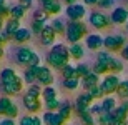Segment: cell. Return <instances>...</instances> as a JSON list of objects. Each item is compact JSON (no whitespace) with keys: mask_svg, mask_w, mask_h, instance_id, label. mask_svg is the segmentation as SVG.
<instances>
[{"mask_svg":"<svg viewBox=\"0 0 128 125\" xmlns=\"http://www.w3.org/2000/svg\"><path fill=\"white\" fill-rule=\"evenodd\" d=\"M2 27H4V19L0 17V30H2Z\"/></svg>","mask_w":128,"mask_h":125,"instance_id":"cell-54","label":"cell"},{"mask_svg":"<svg viewBox=\"0 0 128 125\" xmlns=\"http://www.w3.org/2000/svg\"><path fill=\"white\" fill-rule=\"evenodd\" d=\"M45 27H47V25H45V20H33L32 32H33V34H42Z\"/></svg>","mask_w":128,"mask_h":125,"instance_id":"cell-37","label":"cell"},{"mask_svg":"<svg viewBox=\"0 0 128 125\" xmlns=\"http://www.w3.org/2000/svg\"><path fill=\"white\" fill-rule=\"evenodd\" d=\"M28 67H40V55H38V53H35V52H33L32 58H30Z\"/></svg>","mask_w":128,"mask_h":125,"instance_id":"cell-43","label":"cell"},{"mask_svg":"<svg viewBox=\"0 0 128 125\" xmlns=\"http://www.w3.org/2000/svg\"><path fill=\"white\" fill-rule=\"evenodd\" d=\"M126 122H128V118H126Z\"/></svg>","mask_w":128,"mask_h":125,"instance_id":"cell-59","label":"cell"},{"mask_svg":"<svg viewBox=\"0 0 128 125\" xmlns=\"http://www.w3.org/2000/svg\"><path fill=\"white\" fill-rule=\"evenodd\" d=\"M12 103H14V102L10 100L8 97H2V98H0V113H4V115H5V112L10 108Z\"/></svg>","mask_w":128,"mask_h":125,"instance_id":"cell-38","label":"cell"},{"mask_svg":"<svg viewBox=\"0 0 128 125\" xmlns=\"http://www.w3.org/2000/svg\"><path fill=\"white\" fill-rule=\"evenodd\" d=\"M33 17H35V20H47L48 15L43 12V9H40V10H37V12L33 14Z\"/></svg>","mask_w":128,"mask_h":125,"instance_id":"cell-44","label":"cell"},{"mask_svg":"<svg viewBox=\"0 0 128 125\" xmlns=\"http://www.w3.org/2000/svg\"><path fill=\"white\" fill-rule=\"evenodd\" d=\"M120 78L115 75V73H112V75H106V77L102 80V83H100V87L103 88L105 95H112V93H116L118 92V87H120Z\"/></svg>","mask_w":128,"mask_h":125,"instance_id":"cell-5","label":"cell"},{"mask_svg":"<svg viewBox=\"0 0 128 125\" xmlns=\"http://www.w3.org/2000/svg\"><path fill=\"white\" fill-rule=\"evenodd\" d=\"M43 98H45V102L57 98V90H55L53 87H45V88H43Z\"/></svg>","mask_w":128,"mask_h":125,"instance_id":"cell-35","label":"cell"},{"mask_svg":"<svg viewBox=\"0 0 128 125\" xmlns=\"http://www.w3.org/2000/svg\"><path fill=\"white\" fill-rule=\"evenodd\" d=\"M24 105H25V108H27L30 113H35V112H38L40 108H42L40 100L35 98V97H32V95H28V93L24 95Z\"/></svg>","mask_w":128,"mask_h":125,"instance_id":"cell-12","label":"cell"},{"mask_svg":"<svg viewBox=\"0 0 128 125\" xmlns=\"http://www.w3.org/2000/svg\"><path fill=\"white\" fill-rule=\"evenodd\" d=\"M123 70V63H122V60H118V58H115L110 62V73H118Z\"/></svg>","mask_w":128,"mask_h":125,"instance_id":"cell-32","label":"cell"},{"mask_svg":"<svg viewBox=\"0 0 128 125\" xmlns=\"http://www.w3.org/2000/svg\"><path fill=\"white\" fill-rule=\"evenodd\" d=\"M126 34H128V24H126Z\"/></svg>","mask_w":128,"mask_h":125,"instance_id":"cell-58","label":"cell"},{"mask_svg":"<svg viewBox=\"0 0 128 125\" xmlns=\"http://www.w3.org/2000/svg\"><path fill=\"white\" fill-rule=\"evenodd\" d=\"M98 123L100 125H115V123H116V117H115L113 112H110V113H103V115L98 117Z\"/></svg>","mask_w":128,"mask_h":125,"instance_id":"cell-24","label":"cell"},{"mask_svg":"<svg viewBox=\"0 0 128 125\" xmlns=\"http://www.w3.org/2000/svg\"><path fill=\"white\" fill-rule=\"evenodd\" d=\"M115 117H116V120H126L128 118V100H125L122 105H118L115 108Z\"/></svg>","mask_w":128,"mask_h":125,"instance_id":"cell-22","label":"cell"},{"mask_svg":"<svg viewBox=\"0 0 128 125\" xmlns=\"http://www.w3.org/2000/svg\"><path fill=\"white\" fill-rule=\"evenodd\" d=\"M78 85H80V78H78V77H75V78H65V80H63V87H65L66 90H75Z\"/></svg>","mask_w":128,"mask_h":125,"instance_id":"cell-31","label":"cell"},{"mask_svg":"<svg viewBox=\"0 0 128 125\" xmlns=\"http://www.w3.org/2000/svg\"><path fill=\"white\" fill-rule=\"evenodd\" d=\"M7 15H10V9L8 7H0V17H2V19H5V17H7Z\"/></svg>","mask_w":128,"mask_h":125,"instance_id":"cell-48","label":"cell"},{"mask_svg":"<svg viewBox=\"0 0 128 125\" xmlns=\"http://www.w3.org/2000/svg\"><path fill=\"white\" fill-rule=\"evenodd\" d=\"M116 95H118L120 98H128V80H123V82L120 83Z\"/></svg>","mask_w":128,"mask_h":125,"instance_id":"cell-36","label":"cell"},{"mask_svg":"<svg viewBox=\"0 0 128 125\" xmlns=\"http://www.w3.org/2000/svg\"><path fill=\"white\" fill-rule=\"evenodd\" d=\"M90 73H92V70L86 63H78V65H76V77L80 78V80L85 78L86 75H90Z\"/></svg>","mask_w":128,"mask_h":125,"instance_id":"cell-27","label":"cell"},{"mask_svg":"<svg viewBox=\"0 0 128 125\" xmlns=\"http://www.w3.org/2000/svg\"><path fill=\"white\" fill-rule=\"evenodd\" d=\"M55 30L52 29V25H47L45 29H43V32L40 34V39H42V43L43 45H52L53 42H55Z\"/></svg>","mask_w":128,"mask_h":125,"instance_id":"cell-16","label":"cell"},{"mask_svg":"<svg viewBox=\"0 0 128 125\" xmlns=\"http://www.w3.org/2000/svg\"><path fill=\"white\" fill-rule=\"evenodd\" d=\"M88 20H90V24L93 25L96 30H103V29H106V27H110V24H112L110 17L103 15L102 12H92Z\"/></svg>","mask_w":128,"mask_h":125,"instance_id":"cell-7","label":"cell"},{"mask_svg":"<svg viewBox=\"0 0 128 125\" xmlns=\"http://www.w3.org/2000/svg\"><path fill=\"white\" fill-rule=\"evenodd\" d=\"M4 57V48H0V58Z\"/></svg>","mask_w":128,"mask_h":125,"instance_id":"cell-57","label":"cell"},{"mask_svg":"<svg viewBox=\"0 0 128 125\" xmlns=\"http://www.w3.org/2000/svg\"><path fill=\"white\" fill-rule=\"evenodd\" d=\"M102 107H103V112H105V113L115 112V108H116V100H115L112 95H106L105 98H102Z\"/></svg>","mask_w":128,"mask_h":125,"instance_id":"cell-18","label":"cell"},{"mask_svg":"<svg viewBox=\"0 0 128 125\" xmlns=\"http://www.w3.org/2000/svg\"><path fill=\"white\" fill-rule=\"evenodd\" d=\"M72 112H73V107L70 105V102H62V107L58 108V113H60L65 120H70Z\"/></svg>","mask_w":128,"mask_h":125,"instance_id":"cell-25","label":"cell"},{"mask_svg":"<svg viewBox=\"0 0 128 125\" xmlns=\"http://www.w3.org/2000/svg\"><path fill=\"white\" fill-rule=\"evenodd\" d=\"M43 122L47 125H65V118H63L58 112H48L47 113H43Z\"/></svg>","mask_w":128,"mask_h":125,"instance_id":"cell-13","label":"cell"},{"mask_svg":"<svg viewBox=\"0 0 128 125\" xmlns=\"http://www.w3.org/2000/svg\"><path fill=\"white\" fill-rule=\"evenodd\" d=\"M5 4H7V0H0V7H4Z\"/></svg>","mask_w":128,"mask_h":125,"instance_id":"cell-55","label":"cell"},{"mask_svg":"<svg viewBox=\"0 0 128 125\" xmlns=\"http://www.w3.org/2000/svg\"><path fill=\"white\" fill-rule=\"evenodd\" d=\"M27 93L32 95V97H35V98H38V97L43 93V90H42V87H40V85H35V83H33V85L28 87V92H27Z\"/></svg>","mask_w":128,"mask_h":125,"instance_id":"cell-40","label":"cell"},{"mask_svg":"<svg viewBox=\"0 0 128 125\" xmlns=\"http://www.w3.org/2000/svg\"><path fill=\"white\" fill-rule=\"evenodd\" d=\"M5 115H7V118H14V117H17V115H18V107L15 105V103H12L10 108L5 112Z\"/></svg>","mask_w":128,"mask_h":125,"instance_id":"cell-42","label":"cell"},{"mask_svg":"<svg viewBox=\"0 0 128 125\" xmlns=\"http://www.w3.org/2000/svg\"><path fill=\"white\" fill-rule=\"evenodd\" d=\"M24 15H25V9H24V7H20V5H14V7H10V17H12V19L20 20Z\"/></svg>","mask_w":128,"mask_h":125,"instance_id":"cell-29","label":"cell"},{"mask_svg":"<svg viewBox=\"0 0 128 125\" xmlns=\"http://www.w3.org/2000/svg\"><path fill=\"white\" fill-rule=\"evenodd\" d=\"M52 29L55 30V34H65L66 27L63 25V22L60 19H55V20H52Z\"/></svg>","mask_w":128,"mask_h":125,"instance_id":"cell-34","label":"cell"},{"mask_svg":"<svg viewBox=\"0 0 128 125\" xmlns=\"http://www.w3.org/2000/svg\"><path fill=\"white\" fill-rule=\"evenodd\" d=\"M0 125H15L14 118H4V120H0Z\"/></svg>","mask_w":128,"mask_h":125,"instance_id":"cell-49","label":"cell"},{"mask_svg":"<svg viewBox=\"0 0 128 125\" xmlns=\"http://www.w3.org/2000/svg\"><path fill=\"white\" fill-rule=\"evenodd\" d=\"M40 4L47 15H57L62 12V4L58 0H40Z\"/></svg>","mask_w":128,"mask_h":125,"instance_id":"cell-10","label":"cell"},{"mask_svg":"<svg viewBox=\"0 0 128 125\" xmlns=\"http://www.w3.org/2000/svg\"><path fill=\"white\" fill-rule=\"evenodd\" d=\"M20 125H35L33 123V117H30V115L22 117V118H20Z\"/></svg>","mask_w":128,"mask_h":125,"instance_id":"cell-45","label":"cell"},{"mask_svg":"<svg viewBox=\"0 0 128 125\" xmlns=\"http://www.w3.org/2000/svg\"><path fill=\"white\" fill-rule=\"evenodd\" d=\"M92 102H93L92 95L88 93V92H85V93L78 95V98H76L75 107H73V108H75V112L78 113V115H82V113H85V112H88V110H90Z\"/></svg>","mask_w":128,"mask_h":125,"instance_id":"cell-6","label":"cell"},{"mask_svg":"<svg viewBox=\"0 0 128 125\" xmlns=\"http://www.w3.org/2000/svg\"><path fill=\"white\" fill-rule=\"evenodd\" d=\"M32 55H33V50H30L28 47H20L18 52H17V60H18V63H22V65H28Z\"/></svg>","mask_w":128,"mask_h":125,"instance_id":"cell-15","label":"cell"},{"mask_svg":"<svg viewBox=\"0 0 128 125\" xmlns=\"http://www.w3.org/2000/svg\"><path fill=\"white\" fill-rule=\"evenodd\" d=\"M62 75H63V80H65V78H75L76 77V67L66 63L65 67L62 68Z\"/></svg>","mask_w":128,"mask_h":125,"instance_id":"cell-26","label":"cell"},{"mask_svg":"<svg viewBox=\"0 0 128 125\" xmlns=\"http://www.w3.org/2000/svg\"><path fill=\"white\" fill-rule=\"evenodd\" d=\"M103 47L110 52H122L126 47V37L125 35H108L103 40Z\"/></svg>","mask_w":128,"mask_h":125,"instance_id":"cell-4","label":"cell"},{"mask_svg":"<svg viewBox=\"0 0 128 125\" xmlns=\"http://www.w3.org/2000/svg\"><path fill=\"white\" fill-rule=\"evenodd\" d=\"M90 113H92V115H96V117L103 115L105 112H103V107H102V103H96V105H92V107H90Z\"/></svg>","mask_w":128,"mask_h":125,"instance_id":"cell-41","label":"cell"},{"mask_svg":"<svg viewBox=\"0 0 128 125\" xmlns=\"http://www.w3.org/2000/svg\"><path fill=\"white\" fill-rule=\"evenodd\" d=\"M32 4H33V0H20V2H18V5H20V7H24L25 10L30 9V7H32Z\"/></svg>","mask_w":128,"mask_h":125,"instance_id":"cell-47","label":"cell"},{"mask_svg":"<svg viewBox=\"0 0 128 125\" xmlns=\"http://www.w3.org/2000/svg\"><path fill=\"white\" fill-rule=\"evenodd\" d=\"M88 93L92 95V98H93V100H98V98H105V92H103V88H102L100 85L92 87L90 90H88Z\"/></svg>","mask_w":128,"mask_h":125,"instance_id":"cell-30","label":"cell"},{"mask_svg":"<svg viewBox=\"0 0 128 125\" xmlns=\"http://www.w3.org/2000/svg\"><path fill=\"white\" fill-rule=\"evenodd\" d=\"M98 80H100V75H96L95 72H92L90 75H86L85 78H82V85L85 87L86 90H90L92 87L100 85V83H98Z\"/></svg>","mask_w":128,"mask_h":125,"instance_id":"cell-17","label":"cell"},{"mask_svg":"<svg viewBox=\"0 0 128 125\" xmlns=\"http://www.w3.org/2000/svg\"><path fill=\"white\" fill-rule=\"evenodd\" d=\"M66 15H68V19L72 20V22H80V19H83L86 14V10L83 5L80 4H73V5H68L66 7Z\"/></svg>","mask_w":128,"mask_h":125,"instance_id":"cell-8","label":"cell"},{"mask_svg":"<svg viewBox=\"0 0 128 125\" xmlns=\"http://www.w3.org/2000/svg\"><path fill=\"white\" fill-rule=\"evenodd\" d=\"M86 5H98V0H83Z\"/></svg>","mask_w":128,"mask_h":125,"instance_id":"cell-51","label":"cell"},{"mask_svg":"<svg viewBox=\"0 0 128 125\" xmlns=\"http://www.w3.org/2000/svg\"><path fill=\"white\" fill-rule=\"evenodd\" d=\"M45 107H47L48 112H58V108L62 107V102L58 100V98H53V100L45 102Z\"/></svg>","mask_w":128,"mask_h":125,"instance_id":"cell-33","label":"cell"},{"mask_svg":"<svg viewBox=\"0 0 128 125\" xmlns=\"http://www.w3.org/2000/svg\"><path fill=\"white\" fill-rule=\"evenodd\" d=\"M113 5V0H98V7L102 9H110Z\"/></svg>","mask_w":128,"mask_h":125,"instance_id":"cell-46","label":"cell"},{"mask_svg":"<svg viewBox=\"0 0 128 125\" xmlns=\"http://www.w3.org/2000/svg\"><path fill=\"white\" fill-rule=\"evenodd\" d=\"M30 37H32V34H30L28 29H20L18 32L14 35V40L18 42V43H24V42H27V40H30Z\"/></svg>","mask_w":128,"mask_h":125,"instance_id":"cell-23","label":"cell"},{"mask_svg":"<svg viewBox=\"0 0 128 125\" xmlns=\"http://www.w3.org/2000/svg\"><path fill=\"white\" fill-rule=\"evenodd\" d=\"M86 34H88V30L83 22H70L65 30V37L70 43H78Z\"/></svg>","mask_w":128,"mask_h":125,"instance_id":"cell-3","label":"cell"},{"mask_svg":"<svg viewBox=\"0 0 128 125\" xmlns=\"http://www.w3.org/2000/svg\"><path fill=\"white\" fill-rule=\"evenodd\" d=\"M65 2H66V5H73L75 4V0H65Z\"/></svg>","mask_w":128,"mask_h":125,"instance_id":"cell-53","label":"cell"},{"mask_svg":"<svg viewBox=\"0 0 128 125\" xmlns=\"http://www.w3.org/2000/svg\"><path fill=\"white\" fill-rule=\"evenodd\" d=\"M68 52H70V57L75 58V60H80V58H83V55H85L83 45H80V43H72L70 47H68Z\"/></svg>","mask_w":128,"mask_h":125,"instance_id":"cell-20","label":"cell"},{"mask_svg":"<svg viewBox=\"0 0 128 125\" xmlns=\"http://www.w3.org/2000/svg\"><path fill=\"white\" fill-rule=\"evenodd\" d=\"M33 123L35 125H42V118H40V117H33Z\"/></svg>","mask_w":128,"mask_h":125,"instance_id":"cell-52","label":"cell"},{"mask_svg":"<svg viewBox=\"0 0 128 125\" xmlns=\"http://www.w3.org/2000/svg\"><path fill=\"white\" fill-rule=\"evenodd\" d=\"M68 58H70V52H68V47H65L63 43H57L53 45L52 50L48 52V63L55 68H63L68 63Z\"/></svg>","mask_w":128,"mask_h":125,"instance_id":"cell-2","label":"cell"},{"mask_svg":"<svg viewBox=\"0 0 128 125\" xmlns=\"http://www.w3.org/2000/svg\"><path fill=\"white\" fill-rule=\"evenodd\" d=\"M78 117H80V120L83 122V125H95V118H93V115L90 113V110L85 112V113H82V115H78Z\"/></svg>","mask_w":128,"mask_h":125,"instance_id":"cell-39","label":"cell"},{"mask_svg":"<svg viewBox=\"0 0 128 125\" xmlns=\"http://www.w3.org/2000/svg\"><path fill=\"white\" fill-rule=\"evenodd\" d=\"M20 29H22V27H20V20H17V19H10L8 22H7V25H5V32H7L12 39H14V35L17 34Z\"/></svg>","mask_w":128,"mask_h":125,"instance_id":"cell-19","label":"cell"},{"mask_svg":"<svg viewBox=\"0 0 128 125\" xmlns=\"http://www.w3.org/2000/svg\"><path fill=\"white\" fill-rule=\"evenodd\" d=\"M0 80H2V85H4V92L5 95H15L18 93L22 88H24V80L15 73V70L12 68H4L0 72Z\"/></svg>","mask_w":128,"mask_h":125,"instance_id":"cell-1","label":"cell"},{"mask_svg":"<svg viewBox=\"0 0 128 125\" xmlns=\"http://www.w3.org/2000/svg\"><path fill=\"white\" fill-rule=\"evenodd\" d=\"M103 40L105 39H102L100 34H90L86 35V47L90 50H98V48L103 47Z\"/></svg>","mask_w":128,"mask_h":125,"instance_id":"cell-14","label":"cell"},{"mask_svg":"<svg viewBox=\"0 0 128 125\" xmlns=\"http://www.w3.org/2000/svg\"><path fill=\"white\" fill-rule=\"evenodd\" d=\"M38 68H40V67H28V68L24 72V80L28 83V85H33V82L37 80Z\"/></svg>","mask_w":128,"mask_h":125,"instance_id":"cell-21","label":"cell"},{"mask_svg":"<svg viewBox=\"0 0 128 125\" xmlns=\"http://www.w3.org/2000/svg\"><path fill=\"white\" fill-rule=\"evenodd\" d=\"M122 57H123V60H128V43H126V47L123 48V50H122Z\"/></svg>","mask_w":128,"mask_h":125,"instance_id":"cell-50","label":"cell"},{"mask_svg":"<svg viewBox=\"0 0 128 125\" xmlns=\"http://www.w3.org/2000/svg\"><path fill=\"white\" fill-rule=\"evenodd\" d=\"M37 82H38V83H42V85H45V87L52 85V82H53V75H52V72H50V68H48V67H40V68H38Z\"/></svg>","mask_w":128,"mask_h":125,"instance_id":"cell-11","label":"cell"},{"mask_svg":"<svg viewBox=\"0 0 128 125\" xmlns=\"http://www.w3.org/2000/svg\"><path fill=\"white\" fill-rule=\"evenodd\" d=\"M4 43H5V42H4V39L0 37V48H2V45H4Z\"/></svg>","mask_w":128,"mask_h":125,"instance_id":"cell-56","label":"cell"},{"mask_svg":"<svg viewBox=\"0 0 128 125\" xmlns=\"http://www.w3.org/2000/svg\"><path fill=\"white\" fill-rule=\"evenodd\" d=\"M112 60H113V57H112L108 52H98V55H96V62L106 65L108 70H110V62H112Z\"/></svg>","mask_w":128,"mask_h":125,"instance_id":"cell-28","label":"cell"},{"mask_svg":"<svg viewBox=\"0 0 128 125\" xmlns=\"http://www.w3.org/2000/svg\"><path fill=\"white\" fill-rule=\"evenodd\" d=\"M110 20H112V24H116V25L128 24V10L125 9V7H116V9H113V12L110 15Z\"/></svg>","mask_w":128,"mask_h":125,"instance_id":"cell-9","label":"cell"}]
</instances>
